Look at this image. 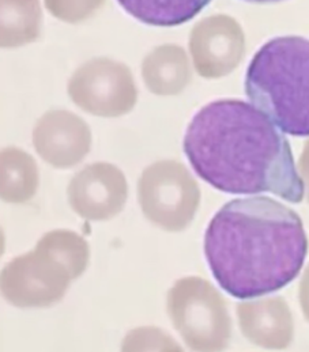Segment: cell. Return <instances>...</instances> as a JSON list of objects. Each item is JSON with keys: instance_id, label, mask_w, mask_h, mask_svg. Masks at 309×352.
Wrapping results in <instances>:
<instances>
[{"instance_id": "2", "label": "cell", "mask_w": 309, "mask_h": 352, "mask_svg": "<svg viewBox=\"0 0 309 352\" xmlns=\"http://www.w3.org/2000/svg\"><path fill=\"white\" fill-rule=\"evenodd\" d=\"M307 253L300 215L266 196L226 203L204 234V256L214 279L237 299L286 287L299 276Z\"/></svg>"}, {"instance_id": "4", "label": "cell", "mask_w": 309, "mask_h": 352, "mask_svg": "<svg viewBox=\"0 0 309 352\" xmlns=\"http://www.w3.org/2000/svg\"><path fill=\"white\" fill-rule=\"evenodd\" d=\"M89 263L87 242L72 232L54 230L1 272L3 296L18 307H45L59 302L70 282Z\"/></svg>"}, {"instance_id": "11", "label": "cell", "mask_w": 309, "mask_h": 352, "mask_svg": "<svg viewBox=\"0 0 309 352\" xmlns=\"http://www.w3.org/2000/svg\"><path fill=\"white\" fill-rule=\"evenodd\" d=\"M249 3H275V1H282V0H246Z\"/></svg>"}, {"instance_id": "3", "label": "cell", "mask_w": 309, "mask_h": 352, "mask_svg": "<svg viewBox=\"0 0 309 352\" xmlns=\"http://www.w3.org/2000/svg\"><path fill=\"white\" fill-rule=\"evenodd\" d=\"M246 94L282 132L309 136V40L267 41L248 65Z\"/></svg>"}, {"instance_id": "7", "label": "cell", "mask_w": 309, "mask_h": 352, "mask_svg": "<svg viewBox=\"0 0 309 352\" xmlns=\"http://www.w3.org/2000/svg\"><path fill=\"white\" fill-rule=\"evenodd\" d=\"M128 195L123 173L108 164H96L75 175L68 185L72 210L89 221H108L123 210Z\"/></svg>"}, {"instance_id": "8", "label": "cell", "mask_w": 309, "mask_h": 352, "mask_svg": "<svg viewBox=\"0 0 309 352\" xmlns=\"http://www.w3.org/2000/svg\"><path fill=\"white\" fill-rule=\"evenodd\" d=\"M237 314L243 333L266 349H285L293 333L289 307L282 298L240 303Z\"/></svg>"}, {"instance_id": "1", "label": "cell", "mask_w": 309, "mask_h": 352, "mask_svg": "<svg viewBox=\"0 0 309 352\" xmlns=\"http://www.w3.org/2000/svg\"><path fill=\"white\" fill-rule=\"evenodd\" d=\"M183 148L195 173L221 192H267L295 204L304 199L288 139L244 101L217 100L203 107L187 128Z\"/></svg>"}, {"instance_id": "9", "label": "cell", "mask_w": 309, "mask_h": 352, "mask_svg": "<svg viewBox=\"0 0 309 352\" xmlns=\"http://www.w3.org/2000/svg\"><path fill=\"white\" fill-rule=\"evenodd\" d=\"M124 11L139 22L172 28L189 22L211 0H118Z\"/></svg>"}, {"instance_id": "5", "label": "cell", "mask_w": 309, "mask_h": 352, "mask_svg": "<svg viewBox=\"0 0 309 352\" xmlns=\"http://www.w3.org/2000/svg\"><path fill=\"white\" fill-rule=\"evenodd\" d=\"M168 310L175 328L192 350L214 351L228 344V310L209 282L199 278L179 280L169 292Z\"/></svg>"}, {"instance_id": "10", "label": "cell", "mask_w": 309, "mask_h": 352, "mask_svg": "<svg viewBox=\"0 0 309 352\" xmlns=\"http://www.w3.org/2000/svg\"><path fill=\"white\" fill-rule=\"evenodd\" d=\"M39 188V172L34 162L26 155L15 157V162L3 154L1 199L7 203L29 201Z\"/></svg>"}, {"instance_id": "6", "label": "cell", "mask_w": 309, "mask_h": 352, "mask_svg": "<svg viewBox=\"0 0 309 352\" xmlns=\"http://www.w3.org/2000/svg\"><path fill=\"white\" fill-rule=\"evenodd\" d=\"M139 204L149 221L169 232L191 223L200 199L195 179L175 162H160L143 172L138 184Z\"/></svg>"}]
</instances>
